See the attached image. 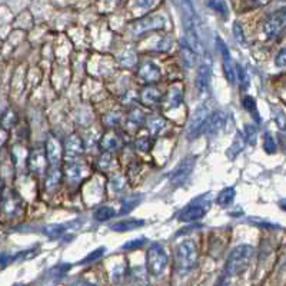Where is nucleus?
Returning <instances> with one entry per match:
<instances>
[{
	"instance_id": "1",
	"label": "nucleus",
	"mask_w": 286,
	"mask_h": 286,
	"mask_svg": "<svg viewBox=\"0 0 286 286\" xmlns=\"http://www.w3.org/2000/svg\"><path fill=\"white\" fill-rule=\"evenodd\" d=\"M253 253L255 249L250 245H239L232 249L225 263V275L233 277L245 272L253 258Z\"/></svg>"
},
{
	"instance_id": "2",
	"label": "nucleus",
	"mask_w": 286,
	"mask_h": 286,
	"mask_svg": "<svg viewBox=\"0 0 286 286\" xmlns=\"http://www.w3.org/2000/svg\"><path fill=\"white\" fill-rule=\"evenodd\" d=\"M197 249L193 241H183L175 250V269L180 275L189 273L196 266Z\"/></svg>"
},
{
	"instance_id": "3",
	"label": "nucleus",
	"mask_w": 286,
	"mask_h": 286,
	"mask_svg": "<svg viewBox=\"0 0 286 286\" xmlns=\"http://www.w3.org/2000/svg\"><path fill=\"white\" fill-rule=\"evenodd\" d=\"M168 260L169 259H168V253L165 248L159 243H153L146 253L148 272L153 276H159L168 266Z\"/></svg>"
},
{
	"instance_id": "4",
	"label": "nucleus",
	"mask_w": 286,
	"mask_h": 286,
	"mask_svg": "<svg viewBox=\"0 0 286 286\" xmlns=\"http://www.w3.org/2000/svg\"><path fill=\"white\" fill-rule=\"evenodd\" d=\"M210 206V202H207L205 197H196L193 202H190L180 213H179L178 219L180 222H195V221H199L202 219L205 213L207 212Z\"/></svg>"
},
{
	"instance_id": "5",
	"label": "nucleus",
	"mask_w": 286,
	"mask_h": 286,
	"mask_svg": "<svg viewBox=\"0 0 286 286\" xmlns=\"http://www.w3.org/2000/svg\"><path fill=\"white\" fill-rule=\"evenodd\" d=\"M286 29V8L272 13L263 23V32L269 39H275Z\"/></svg>"
},
{
	"instance_id": "6",
	"label": "nucleus",
	"mask_w": 286,
	"mask_h": 286,
	"mask_svg": "<svg viewBox=\"0 0 286 286\" xmlns=\"http://www.w3.org/2000/svg\"><path fill=\"white\" fill-rule=\"evenodd\" d=\"M0 205H2V213L8 216V218H15L22 212L23 200L16 192H13L12 189H6L2 193V203Z\"/></svg>"
},
{
	"instance_id": "7",
	"label": "nucleus",
	"mask_w": 286,
	"mask_h": 286,
	"mask_svg": "<svg viewBox=\"0 0 286 286\" xmlns=\"http://www.w3.org/2000/svg\"><path fill=\"white\" fill-rule=\"evenodd\" d=\"M165 23H166V19L163 18V16H159V15L148 16V18L140 19V20H137L136 23H133L132 27H130V32H132L134 36H139L146 33V32H151V30L163 29V27H165Z\"/></svg>"
},
{
	"instance_id": "8",
	"label": "nucleus",
	"mask_w": 286,
	"mask_h": 286,
	"mask_svg": "<svg viewBox=\"0 0 286 286\" xmlns=\"http://www.w3.org/2000/svg\"><path fill=\"white\" fill-rule=\"evenodd\" d=\"M207 120H209V112L205 106L197 109L195 115L190 119V123L188 127V136L190 139H195L197 136L206 132V126H207Z\"/></svg>"
},
{
	"instance_id": "9",
	"label": "nucleus",
	"mask_w": 286,
	"mask_h": 286,
	"mask_svg": "<svg viewBox=\"0 0 286 286\" xmlns=\"http://www.w3.org/2000/svg\"><path fill=\"white\" fill-rule=\"evenodd\" d=\"M216 45H218L219 52L222 54V64H224L225 76H226L228 82L233 85V83L236 82V69H235V66H233L231 52H229L228 46L225 45V42L221 37H216Z\"/></svg>"
},
{
	"instance_id": "10",
	"label": "nucleus",
	"mask_w": 286,
	"mask_h": 286,
	"mask_svg": "<svg viewBox=\"0 0 286 286\" xmlns=\"http://www.w3.org/2000/svg\"><path fill=\"white\" fill-rule=\"evenodd\" d=\"M195 168V158H186L179 163L175 169L170 172V182L172 183H182L185 179L188 178Z\"/></svg>"
},
{
	"instance_id": "11",
	"label": "nucleus",
	"mask_w": 286,
	"mask_h": 286,
	"mask_svg": "<svg viewBox=\"0 0 286 286\" xmlns=\"http://www.w3.org/2000/svg\"><path fill=\"white\" fill-rule=\"evenodd\" d=\"M62 153V145H60V142L54 136H49L47 140H46V158H47V161H49V163L53 168H56L60 163Z\"/></svg>"
},
{
	"instance_id": "12",
	"label": "nucleus",
	"mask_w": 286,
	"mask_h": 286,
	"mask_svg": "<svg viewBox=\"0 0 286 286\" xmlns=\"http://www.w3.org/2000/svg\"><path fill=\"white\" fill-rule=\"evenodd\" d=\"M83 153V142L78 134H72L67 137L64 145V155L67 159H76Z\"/></svg>"
},
{
	"instance_id": "13",
	"label": "nucleus",
	"mask_w": 286,
	"mask_h": 286,
	"mask_svg": "<svg viewBox=\"0 0 286 286\" xmlns=\"http://www.w3.org/2000/svg\"><path fill=\"white\" fill-rule=\"evenodd\" d=\"M139 78L146 83H155L161 79V69L152 62H145L139 69Z\"/></svg>"
},
{
	"instance_id": "14",
	"label": "nucleus",
	"mask_w": 286,
	"mask_h": 286,
	"mask_svg": "<svg viewBox=\"0 0 286 286\" xmlns=\"http://www.w3.org/2000/svg\"><path fill=\"white\" fill-rule=\"evenodd\" d=\"M225 122H226V115L222 110H216L212 116L207 120V126H206V132L209 134H216L221 132V129H224Z\"/></svg>"
},
{
	"instance_id": "15",
	"label": "nucleus",
	"mask_w": 286,
	"mask_h": 286,
	"mask_svg": "<svg viewBox=\"0 0 286 286\" xmlns=\"http://www.w3.org/2000/svg\"><path fill=\"white\" fill-rule=\"evenodd\" d=\"M46 155L42 151H33L32 155L29 156V168L32 172L37 175L43 173L46 169Z\"/></svg>"
},
{
	"instance_id": "16",
	"label": "nucleus",
	"mask_w": 286,
	"mask_h": 286,
	"mask_svg": "<svg viewBox=\"0 0 286 286\" xmlns=\"http://www.w3.org/2000/svg\"><path fill=\"white\" fill-rule=\"evenodd\" d=\"M140 100H142L143 105H146V106H156L161 102H163V95L156 88L149 86V88H146L142 92Z\"/></svg>"
},
{
	"instance_id": "17",
	"label": "nucleus",
	"mask_w": 286,
	"mask_h": 286,
	"mask_svg": "<svg viewBox=\"0 0 286 286\" xmlns=\"http://www.w3.org/2000/svg\"><path fill=\"white\" fill-rule=\"evenodd\" d=\"M145 225V221L140 219H125V221H119L116 224L110 225V229L113 232H129V231H134L139 229Z\"/></svg>"
},
{
	"instance_id": "18",
	"label": "nucleus",
	"mask_w": 286,
	"mask_h": 286,
	"mask_svg": "<svg viewBox=\"0 0 286 286\" xmlns=\"http://www.w3.org/2000/svg\"><path fill=\"white\" fill-rule=\"evenodd\" d=\"M183 100V95H182V90L179 89L178 86H173L170 88L169 92L166 93L165 96V106H166V110H170V109H175V107L180 106Z\"/></svg>"
},
{
	"instance_id": "19",
	"label": "nucleus",
	"mask_w": 286,
	"mask_h": 286,
	"mask_svg": "<svg viewBox=\"0 0 286 286\" xmlns=\"http://www.w3.org/2000/svg\"><path fill=\"white\" fill-rule=\"evenodd\" d=\"M209 82H210V67L207 64H202L199 67L196 78V88L197 90L203 95L207 88H209Z\"/></svg>"
},
{
	"instance_id": "20",
	"label": "nucleus",
	"mask_w": 286,
	"mask_h": 286,
	"mask_svg": "<svg viewBox=\"0 0 286 286\" xmlns=\"http://www.w3.org/2000/svg\"><path fill=\"white\" fill-rule=\"evenodd\" d=\"M62 170L57 169V168H52V170L47 172V176L45 180V188L46 190L52 192L54 189L59 186L60 180H62Z\"/></svg>"
},
{
	"instance_id": "21",
	"label": "nucleus",
	"mask_w": 286,
	"mask_h": 286,
	"mask_svg": "<svg viewBox=\"0 0 286 286\" xmlns=\"http://www.w3.org/2000/svg\"><path fill=\"white\" fill-rule=\"evenodd\" d=\"M130 282L133 286H149L146 270L142 266H134L130 270Z\"/></svg>"
},
{
	"instance_id": "22",
	"label": "nucleus",
	"mask_w": 286,
	"mask_h": 286,
	"mask_svg": "<svg viewBox=\"0 0 286 286\" xmlns=\"http://www.w3.org/2000/svg\"><path fill=\"white\" fill-rule=\"evenodd\" d=\"M100 148L105 153H110L119 148V137L115 133H106L100 140Z\"/></svg>"
},
{
	"instance_id": "23",
	"label": "nucleus",
	"mask_w": 286,
	"mask_h": 286,
	"mask_svg": "<svg viewBox=\"0 0 286 286\" xmlns=\"http://www.w3.org/2000/svg\"><path fill=\"white\" fill-rule=\"evenodd\" d=\"M235 195H236V190H235V188H232V186H229V188H225L221 193H219V196H218V205L224 206V207H226V206H229L231 203H232L233 200H235Z\"/></svg>"
},
{
	"instance_id": "24",
	"label": "nucleus",
	"mask_w": 286,
	"mask_h": 286,
	"mask_svg": "<svg viewBox=\"0 0 286 286\" xmlns=\"http://www.w3.org/2000/svg\"><path fill=\"white\" fill-rule=\"evenodd\" d=\"M180 53H182V59H183V62L185 64L190 67V66H193L195 64V60H196V52L190 47V46L186 43H182L180 45Z\"/></svg>"
},
{
	"instance_id": "25",
	"label": "nucleus",
	"mask_w": 286,
	"mask_h": 286,
	"mask_svg": "<svg viewBox=\"0 0 286 286\" xmlns=\"http://www.w3.org/2000/svg\"><path fill=\"white\" fill-rule=\"evenodd\" d=\"M66 176L69 178V180L72 182H78V180H81L82 176H83V168H82L81 165H78V163H69L67 166H66Z\"/></svg>"
},
{
	"instance_id": "26",
	"label": "nucleus",
	"mask_w": 286,
	"mask_h": 286,
	"mask_svg": "<svg viewBox=\"0 0 286 286\" xmlns=\"http://www.w3.org/2000/svg\"><path fill=\"white\" fill-rule=\"evenodd\" d=\"M148 126H149V130L152 132L153 134H158L159 132L163 130V127L166 126V120L161 116H151L148 119Z\"/></svg>"
},
{
	"instance_id": "27",
	"label": "nucleus",
	"mask_w": 286,
	"mask_h": 286,
	"mask_svg": "<svg viewBox=\"0 0 286 286\" xmlns=\"http://www.w3.org/2000/svg\"><path fill=\"white\" fill-rule=\"evenodd\" d=\"M206 3H207V6L212 10H214L218 15H222L224 18L228 16L229 9H228V5H226L225 0H207Z\"/></svg>"
},
{
	"instance_id": "28",
	"label": "nucleus",
	"mask_w": 286,
	"mask_h": 286,
	"mask_svg": "<svg viewBox=\"0 0 286 286\" xmlns=\"http://www.w3.org/2000/svg\"><path fill=\"white\" fill-rule=\"evenodd\" d=\"M115 214H116V212L110 206H102L95 212V218L99 222H106V221H110Z\"/></svg>"
},
{
	"instance_id": "29",
	"label": "nucleus",
	"mask_w": 286,
	"mask_h": 286,
	"mask_svg": "<svg viewBox=\"0 0 286 286\" xmlns=\"http://www.w3.org/2000/svg\"><path fill=\"white\" fill-rule=\"evenodd\" d=\"M145 115H143V112H140L139 109H133L132 112H130V115L127 117V123L132 126V127H139V126H142L145 123Z\"/></svg>"
},
{
	"instance_id": "30",
	"label": "nucleus",
	"mask_w": 286,
	"mask_h": 286,
	"mask_svg": "<svg viewBox=\"0 0 286 286\" xmlns=\"http://www.w3.org/2000/svg\"><path fill=\"white\" fill-rule=\"evenodd\" d=\"M242 105L243 107L252 113L253 116H256V120L260 122V117H259V113H258V107H256V100L252 98V96H245V98L242 99Z\"/></svg>"
},
{
	"instance_id": "31",
	"label": "nucleus",
	"mask_w": 286,
	"mask_h": 286,
	"mask_svg": "<svg viewBox=\"0 0 286 286\" xmlns=\"http://www.w3.org/2000/svg\"><path fill=\"white\" fill-rule=\"evenodd\" d=\"M140 200H142V197L139 196V195H133V196L126 197L125 200L122 202V213H127V212L133 210L134 207L140 203Z\"/></svg>"
},
{
	"instance_id": "32",
	"label": "nucleus",
	"mask_w": 286,
	"mask_h": 286,
	"mask_svg": "<svg viewBox=\"0 0 286 286\" xmlns=\"http://www.w3.org/2000/svg\"><path fill=\"white\" fill-rule=\"evenodd\" d=\"M43 231H45V235H47L49 238H59L66 232V226L64 225H49Z\"/></svg>"
},
{
	"instance_id": "33",
	"label": "nucleus",
	"mask_w": 286,
	"mask_h": 286,
	"mask_svg": "<svg viewBox=\"0 0 286 286\" xmlns=\"http://www.w3.org/2000/svg\"><path fill=\"white\" fill-rule=\"evenodd\" d=\"M242 137H243V140H246L250 145H255L256 143V129H255V126L245 125Z\"/></svg>"
},
{
	"instance_id": "34",
	"label": "nucleus",
	"mask_w": 286,
	"mask_h": 286,
	"mask_svg": "<svg viewBox=\"0 0 286 286\" xmlns=\"http://www.w3.org/2000/svg\"><path fill=\"white\" fill-rule=\"evenodd\" d=\"M263 149H265V152L269 153V155H273V153L276 152L277 145L276 142H275V139H273V136L270 133H266L265 134V137H263Z\"/></svg>"
},
{
	"instance_id": "35",
	"label": "nucleus",
	"mask_w": 286,
	"mask_h": 286,
	"mask_svg": "<svg viewBox=\"0 0 286 286\" xmlns=\"http://www.w3.org/2000/svg\"><path fill=\"white\" fill-rule=\"evenodd\" d=\"M236 76H238V79H239V83H241L242 89H248V86H249V78H248V73L246 70L242 67L241 64H236Z\"/></svg>"
},
{
	"instance_id": "36",
	"label": "nucleus",
	"mask_w": 286,
	"mask_h": 286,
	"mask_svg": "<svg viewBox=\"0 0 286 286\" xmlns=\"http://www.w3.org/2000/svg\"><path fill=\"white\" fill-rule=\"evenodd\" d=\"M105 125L107 127H115V126L119 125V122H120V115L117 113V112H110V113H107L106 116H105Z\"/></svg>"
},
{
	"instance_id": "37",
	"label": "nucleus",
	"mask_w": 286,
	"mask_h": 286,
	"mask_svg": "<svg viewBox=\"0 0 286 286\" xmlns=\"http://www.w3.org/2000/svg\"><path fill=\"white\" fill-rule=\"evenodd\" d=\"M109 186H110V189L113 192H122L125 189V179L122 178V176H115V178L110 180Z\"/></svg>"
},
{
	"instance_id": "38",
	"label": "nucleus",
	"mask_w": 286,
	"mask_h": 286,
	"mask_svg": "<svg viewBox=\"0 0 286 286\" xmlns=\"http://www.w3.org/2000/svg\"><path fill=\"white\" fill-rule=\"evenodd\" d=\"M151 140L148 139V137H139L136 142H134V146H136V149L139 151V152H149V149H151Z\"/></svg>"
},
{
	"instance_id": "39",
	"label": "nucleus",
	"mask_w": 286,
	"mask_h": 286,
	"mask_svg": "<svg viewBox=\"0 0 286 286\" xmlns=\"http://www.w3.org/2000/svg\"><path fill=\"white\" fill-rule=\"evenodd\" d=\"M233 36H235V39H236V42L238 43H245V32H243V27L241 26V23H235L233 25Z\"/></svg>"
},
{
	"instance_id": "40",
	"label": "nucleus",
	"mask_w": 286,
	"mask_h": 286,
	"mask_svg": "<svg viewBox=\"0 0 286 286\" xmlns=\"http://www.w3.org/2000/svg\"><path fill=\"white\" fill-rule=\"evenodd\" d=\"M15 123H16V113H15V112H12V110H9V112L5 115V117L2 119V125H3V127L6 129V127L13 126Z\"/></svg>"
},
{
	"instance_id": "41",
	"label": "nucleus",
	"mask_w": 286,
	"mask_h": 286,
	"mask_svg": "<svg viewBox=\"0 0 286 286\" xmlns=\"http://www.w3.org/2000/svg\"><path fill=\"white\" fill-rule=\"evenodd\" d=\"M275 122L280 130H286V115L280 109L275 112Z\"/></svg>"
},
{
	"instance_id": "42",
	"label": "nucleus",
	"mask_w": 286,
	"mask_h": 286,
	"mask_svg": "<svg viewBox=\"0 0 286 286\" xmlns=\"http://www.w3.org/2000/svg\"><path fill=\"white\" fill-rule=\"evenodd\" d=\"M112 166V156L110 153H103V156L99 159V168L102 170H107Z\"/></svg>"
},
{
	"instance_id": "43",
	"label": "nucleus",
	"mask_w": 286,
	"mask_h": 286,
	"mask_svg": "<svg viewBox=\"0 0 286 286\" xmlns=\"http://www.w3.org/2000/svg\"><path fill=\"white\" fill-rule=\"evenodd\" d=\"M275 64L277 67H286V47H283L275 57Z\"/></svg>"
},
{
	"instance_id": "44",
	"label": "nucleus",
	"mask_w": 286,
	"mask_h": 286,
	"mask_svg": "<svg viewBox=\"0 0 286 286\" xmlns=\"http://www.w3.org/2000/svg\"><path fill=\"white\" fill-rule=\"evenodd\" d=\"M143 242H145V239H133V241L130 242H126L125 245H123V249H136V248H140L143 245Z\"/></svg>"
},
{
	"instance_id": "45",
	"label": "nucleus",
	"mask_w": 286,
	"mask_h": 286,
	"mask_svg": "<svg viewBox=\"0 0 286 286\" xmlns=\"http://www.w3.org/2000/svg\"><path fill=\"white\" fill-rule=\"evenodd\" d=\"M103 252H105V248H100V249L95 250V252H92V253H90V255L88 256V258H86V259L82 260V263H83V262L86 263V262H90V260L98 259V258H100V256H102V253H103Z\"/></svg>"
},
{
	"instance_id": "46",
	"label": "nucleus",
	"mask_w": 286,
	"mask_h": 286,
	"mask_svg": "<svg viewBox=\"0 0 286 286\" xmlns=\"http://www.w3.org/2000/svg\"><path fill=\"white\" fill-rule=\"evenodd\" d=\"M8 137H9V133H8V130L2 126L0 127V148L5 145V143L8 142Z\"/></svg>"
},
{
	"instance_id": "47",
	"label": "nucleus",
	"mask_w": 286,
	"mask_h": 286,
	"mask_svg": "<svg viewBox=\"0 0 286 286\" xmlns=\"http://www.w3.org/2000/svg\"><path fill=\"white\" fill-rule=\"evenodd\" d=\"M136 5L140 6V8L148 9V8H151V6L155 5V0H136Z\"/></svg>"
},
{
	"instance_id": "48",
	"label": "nucleus",
	"mask_w": 286,
	"mask_h": 286,
	"mask_svg": "<svg viewBox=\"0 0 286 286\" xmlns=\"http://www.w3.org/2000/svg\"><path fill=\"white\" fill-rule=\"evenodd\" d=\"M218 286H232V277L228 276V275H225L221 277V280H219V285Z\"/></svg>"
},
{
	"instance_id": "49",
	"label": "nucleus",
	"mask_w": 286,
	"mask_h": 286,
	"mask_svg": "<svg viewBox=\"0 0 286 286\" xmlns=\"http://www.w3.org/2000/svg\"><path fill=\"white\" fill-rule=\"evenodd\" d=\"M170 46V40L168 37H165V39H162L161 43L158 45V50H168Z\"/></svg>"
},
{
	"instance_id": "50",
	"label": "nucleus",
	"mask_w": 286,
	"mask_h": 286,
	"mask_svg": "<svg viewBox=\"0 0 286 286\" xmlns=\"http://www.w3.org/2000/svg\"><path fill=\"white\" fill-rule=\"evenodd\" d=\"M72 286H96V285H93V283H90V282H86V280H78V282H75Z\"/></svg>"
},
{
	"instance_id": "51",
	"label": "nucleus",
	"mask_w": 286,
	"mask_h": 286,
	"mask_svg": "<svg viewBox=\"0 0 286 286\" xmlns=\"http://www.w3.org/2000/svg\"><path fill=\"white\" fill-rule=\"evenodd\" d=\"M279 206H280V207H282V209H283V210L286 212V199H282V200H279Z\"/></svg>"
},
{
	"instance_id": "52",
	"label": "nucleus",
	"mask_w": 286,
	"mask_h": 286,
	"mask_svg": "<svg viewBox=\"0 0 286 286\" xmlns=\"http://www.w3.org/2000/svg\"><path fill=\"white\" fill-rule=\"evenodd\" d=\"M0 190H2V180H0Z\"/></svg>"
},
{
	"instance_id": "53",
	"label": "nucleus",
	"mask_w": 286,
	"mask_h": 286,
	"mask_svg": "<svg viewBox=\"0 0 286 286\" xmlns=\"http://www.w3.org/2000/svg\"><path fill=\"white\" fill-rule=\"evenodd\" d=\"M15 286H25V285H15Z\"/></svg>"
}]
</instances>
